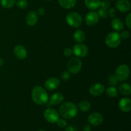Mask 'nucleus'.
Instances as JSON below:
<instances>
[{"label": "nucleus", "mask_w": 131, "mask_h": 131, "mask_svg": "<svg viewBox=\"0 0 131 131\" xmlns=\"http://www.w3.org/2000/svg\"><path fill=\"white\" fill-rule=\"evenodd\" d=\"M78 113L76 105L71 102H66L59 108V114L65 119H71L75 117Z\"/></svg>", "instance_id": "1"}, {"label": "nucleus", "mask_w": 131, "mask_h": 131, "mask_svg": "<svg viewBox=\"0 0 131 131\" xmlns=\"http://www.w3.org/2000/svg\"><path fill=\"white\" fill-rule=\"evenodd\" d=\"M31 98L33 102L38 105L45 104L49 101V95L47 91L40 86H37L33 88Z\"/></svg>", "instance_id": "2"}, {"label": "nucleus", "mask_w": 131, "mask_h": 131, "mask_svg": "<svg viewBox=\"0 0 131 131\" xmlns=\"http://www.w3.org/2000/svg\"><path fill=\"white\" fill-rule=\"evenodd\" d=\"M105 42L110 48H116L120 46L122 42L120 34L117 31L111 32L106 36Z\"/></svg>", "instance_id": "3"}, {"label": "nucleus", "mask_w": 131, "mask_h": 131, "mask_svg": "<svg viewBox=\"0 0 131 131\" xmlns=\"http://www.w3.org/2000/svg\"><path fill=\"white\" fill-rule=\"evenodd\" d=\"M66 21L70 26L74 28H78L82 25L83 19L79 13L70 12L67 15Z\"/></svg>", "instance_id": "4"}, {"label": "nucleus", "mask_w": 131, "mask_h": 131, "mask_svg": "<svg viewBox=\"0 0 131 131\" xmlns=\"http://www.w3.org/2000/svg\"><path fill=\"white\" fill-rule=\"evenodd\" d=\"M115 75L118 81L124 82L128 79L130 75V69L125 64L119 65L116 69Z\"/></svg>", "instance_id": "5"}, {"label": "nucleus", "mask_w": 131, "mask_h": 131, "mask_svg": "<svg viewBox=\"0 0 131 131\" xmlns=\"http://www.w3.org/2000/svg\"><path fill=\"white\" fill-rule=\"evenodd\" d=\"M83 66L82 61L78 58H72L67 63L68 71L71 74H76L81 71Z\"/></svg>", "instance_id": "6"}, {"label": "nucleus", "mask_w": 131, "mask_h": 131, "mask_svg": "<svg viewBox=\"0 0 131 131\" xmlns=\"http://www.w3.org/2000/svg\"><path fill=\"white\" fill-rule=\"evenodd\" d=\"M45 120L49 123L54 124L57 122L59 118V113L53 108H48L43 113Z\"/></svg>", "instance_id": "7"}, {"label": "nucleus", "mask_w": 131, "mask_h": 131, "mask_svg": "<svg viewBox=\"0 0 131 131\" xmlns=\"http://www.w3.org/2000/svg\"><path fill=\"white\" fill-rule=\"evenodd\" d=\"M73 54L78 58H85L88 54V48L85 44L78 43L73 47Z\"/></svg>", "instance_id": "8"}, {"label": "nucleus", "mask_w": 131, "mask_h": 131, "mask_svg": "<svg viewBox=\"0 0 131 131\" xmlns=\"http://www.w3.org/2000/svg\"><path fill=\"white\" fill-rule=\"evenodd\" d=\"M104 117L99 113H92L88 116V122L90 125L93 126H98L102 124Z\"/></svg>", "instance_id": "9"}, {"label": "nucleus", "mask_w": 131, "mask_h": 131, "mask_svg": "<svg viewBox=\"0 0 131 131\" xmlns=\"http://www.w3.org/2000/svg\"><path fill=\"white\" fill-rule=\"evenodd\" d=\"M99 16L96 12L91 11L87 13L85 16V23L89 26H93L98 23Z\"/></svg>", "instance_id": "10"}, {"label": "nucleus", "mask_w": 131, "mask_h": 131, "mask_svg": "<svg viewBox=\"0 0 131 131\" xmlns=\"http://www.w3.org/2000/svg\"><path fill=\"white\" fill-rule=\"evenodd\" d=\"M105 91V86L101 83H95L91 86L89 93L93 97H99Z\"/></svg>", "instance_id": "11"}, {"label": "nucleus", "mask_w": 131, "mask_h": 131, "mask_svg": "<svg viewBox=\"0 0 131 131\" xmlns=\"http://www.w3.org/2000/svg\"><path fill=\"white\" fill-rule=\"evenodd\" d=\"M60 84V81L57 78H50L45 82V88L49 91L54 90L57 89Z\"/></svg>", "instance_id": "12"}, {"label": "nucleus", "mask_w": 131, "mask_h": 131, "mask_svg": "<svg viewBox=\"0 0 131 131\" xmlns=\"http://www.w3.org/2000/svg\"><path fill=\"white\" fill-rule=\"evenodd\" d=\"M14 54L17 58L20 60H23L27 57L28 52L24 46L22 45H17L14 47Z\"/></svg>", "instance_id": "13"}, {"label": "nucleus", "mask_w": 131, "mask_h": 131, "mask_svg": "<svg viewBox=\"0 0 131 131\" xmlns=\"http://www.w3.org/2000/svg\"><path fill=\"white\" fill-rule=\"evenodd\" d=\"M119 109L122 112H129L131 110V101L128 97H124L121 99L118 102Z\"/></svg>", "instance_id": "14"}, {"label": "nucleus", "mask_w": 131, "mask_h": 131, "mask_svg": "<svg viewBox=\"0 0 131 131\" xmlns=\"http://www.w3.org/2000/svg\"><path fill=\"white\" fill-rule=\"evenodd\" d=\"M116 8L120 12H127L130 9V3L129 0H118Z\"/></svg>", "instance_id": "15"}, {"label": "nucleus", "mask_w": 131, "mask_h": 131, "mask_svg": "<svg viewBox=\"0 0 131 131\" xmlns=\"http://www.w3.org/2000/svg\"><path fill=\"white\" fill-rule=\"evenodd\" d=\"M26 22L29 26H34L38 22V15L37 12L34 11H31L27 14L26 18Z\"/></svg>", "instance_id": "16"}, {"label": "nucleus", "mask_w": 131, "mask_h": 131, "mask_svg": "<svg viewBox=\"0 0 131 131\" xmlns=\"http://www.w3.org/2000/svg\"><path fill=\"white\" fill-rule=\"evenodd\" d=\"M64 96L61 93H55L51 96L49 102L51 105H59L63 101Z\"/></svg>", "instance_id": "17"}, {"label": "nucleus", "mask_w": 131, "mask_h": 131, "mask_svg": "<svg viewBox=\"0 0 131 131\" xmlns=\"http://www.w3.org/2000/svg\"><path fill=\"white\" fill-rule=\"evenodd\" d=\"M84 5L90 10H97L100 7L101 0H84Z\"/></svg>", "instance_id": "18"}, {"label": "nucleus", "mask_w": 131, "mask_h": 131, "mask_svg": "<svg viewBox=\"0 0 131 131\" xmlns=\"http://www.w3.org/2000/svg\"><path fill=\"white\" fill-rule=\"evenodd\" d=\"M111 27L116 31H120L124 29V23L120 18H115L111 21Z\"/></svg>", "instance_id": "19"}, {"label": "nucleus", "mask_w": 131, "mask_h": 131, "mask_svg": "<svg viewBox=\"0 0 131 131\" xmlns=\"http://www.w3.org/2000/svg\"><path fill=\"white\" fill-rule=\"evenodd\" d=\"M77 0H58V3L62 8L70 9L75 6Z\"/></svg>", "instance_id": "20"}, {"label": "nucleus", "mask_w": 131, "mask_h": 131, "mask_svg": "<svg viewBox=\"0 0 131 131\" xmlns=\"http://www.w3.org/2000/svg\"><path fill=\"white\" fill-rule=\"evenodd\" d=\"M119 92L124 95H130L131 93V87L129 83H123L119 85Z\"/></svg>", "instance_id": "21"}, {"label": "nucleus", "mask_w": 131, "mask_h": 131, "mask_svg": "<svg viewBox=\"0 0 131 131\" xmlns=\"http://www.w3.org/2000/svg\"><path fill=\"white\" fill-rule=\"evenodd\" d=\"M73 38L75 42H78V43H81V42H84L86 38L85 33L81 29H77L74 33Z\"/></svg>", "instance_id": "22"}, {"label": "nucleus", "mask_w": 131, "mask_h": 131, "mask_svg": "<svg viewBox=\"0 0 131 131\" xmlns=\"http://www.w3.org/2000/svg\"><path fill=\"white\" fill-rule=\"evenodd\" d=\"M77 107L82 112H88L91 109V104L88 101H82L79 102Z\"/></svg>", "instance_id": "23"}, {"label": "nucleus", "mask_w": 131, "mask_h": 131, "mask_svg": "<svg viewBox=\"0 0 131 131\" xmlns=\"http://www.w3.org/2000/svg\"><path fill=\"white\" fill-rule=\"evenodd\" d=\"M106 93L107 95L111 98H115L118 96V92L117 89L115 88V86H109L108 88L106 89Z\"/></svg>", "instance_id": "24"}, {"label": "nucleus", "mask_w": 131, "mask_h": 131, "mask_svg": "<svg viewBox=\"0 0 131 131\" xmlns=\"http://www.w3.org/2000/svg\"><path fill=\"white\" fill-rule=\"evenodd\" d=\"M1 6L5 8H11L15 5L16 0H1Z\"/></svg>", "instance_id": "25"}, {"label": "nucleus", "mask_w": 131, "mask_h": 131, "mask_svg": "<svg viewBox=\"0 0 131 131\" xmlns=\"http://www.w3.org/2000/svg\"><path fill=\"white\" fill-rule=\"evenodd\" d=\"M118 81L115 74H110L108 76V83L110 86H115L118 84Z\"/></svg>", "instance_id": "26"}, {"label": "nucleus", "mask_w": 131, "mask_h": 131, "mask_svg": "<svg viewBox=\"0 0 131 131\" xmlns=\"http://www.w3.org/2000/svg\"><path fill=\"white\" fill-rule=\"evenodd\" d=\"M15 5L18 8L24 9L28 6V3L27 0H16Z\"/></svg>", "instance_id": "27"}, {"label": "nucleus", "mask_w": 131, "mask_h": 131, "mask_svg": "<svg viewBox=\"0 0 131 131\" xmlns=\"http://www.w3.org/2000/svg\"><path fill=\"white\" fill-rule=\"evenodd\" d=\"M98 15L99 16L103 18V19H106L107 18V17L109 16L108 15V10L107 9H105L103 8H101L98 11Z\"/></svg>", "instance_id": "28"}, {"label": "nucleus", "mask_w": 131, "mask_h": 131, "mask_svg": "<svg viewBox=\"0 0 131 131\" xmlns=\"http://www.w3.org/2000/svg\"><path fill=\"white\" fill-rule=\"evenodd\" d=\"M100 6L101 8L108 10L110 8V6H111V3H110L109 0H102V1H101V5H100Z\"/></svg>", "instance_id": "29"}, {"label": "nucleus", "mask_w": 131, "mask_h": 131, "mask_svg": "<svg viewBox=\"0 0 131 131\" xmlns=\"http://www.w3.org/2000/svg\"><path fill=\"white\" fill-rule=\"evenodd\" d=\"M71 78V74H70V72H69V71H63L61 74V78L63 81H67L70 78Z\"/></svg>", "instance_id": "30"}, {"label": "nucleus", "mask_w": 131, "mask_h": 131, "mask_svg": "<svg viewBox=\"0 0 131 131\" xmlns=\"http://www.w3.org/2000/svg\"><path fill=\"white\" fill-rule=\"evenodd\" d=\"M57 125L60 128H65L66 127L67 125V122L64 119H58V120L57 121Z\"/></svg>", "instance_id": "31"}, {"label": "nucleus", "mask_w": 131, "mask_h": 131, "mask_svg": "<svg viewBox=\"0 0 131 131\" xmlns=\"http://www.w3.org/2000/svg\"><path fill=\"white\" fill-rule=\"evenodd\" d=\"M125 24L129 29H131V14H128L125 18Z\"/></svg>", "instance_id": "32"}, {"label": "nucleus", "mask_w": 131, "mask_h": 131, "mask_svg": "<svg viewBox=\"0 0 131 131\" xmlns=\"http://www.w3.org/2000/svg\"><path fill=\"white\" fill-rule=\"evenodd\" d=\"M72 54H73V51L72 49L68 47V48H66L64 49L63 54L65 55V56H67V57H70V56H71L72 55Z\"/></svg>", "instance_id": "33"}, {"label": "nucleus", "mask_w": 131, "mask_h": 131, "mask_svg": "<svg viewBox=\"0 0 131 131\" xmlns=\"http://www.w3.org/2000/svg\"><path fill=\"white\" fill-rule=\"evenodd\" d=\"M120 36H121V38H124V39H127L130 37V33L128 31L124 30L122 32Z\"/></svg>", "instance_id": "34"}, {"label": "nucleus", "mask_w": 131, "mask_h": 131, "mask_svg": "<svg viewBox=\"0 0 131 131\" xmlns=\"http://www.w3.org/2000/svg\"><path fill=\"white\" fill-rule=\"evenodd\" d=\"M116 15V11L114 8H111L110 10H108V15H110L111 18H115Z\"/></svg>", "instance_id": "35"}, {"label": "nucleus", "mask_w": 131, "mask_h": 131, "mask_svg": "<svg viewBox=\"0 0 131 131\" xmlns=\"http://www.w3.org/2000/svg\"><path fill=\"white\" fill-rule=\"evenodd\" d=\"M45 13H46V10H45V9L43 8H42V7L38 8V10H37V15H40V16H42V15H44Z\"/></svg>", "instance_id": "36"}, {"label": "nucleus", "mask_w": 131, "mask_h": 131, "mask_svg": "<svg viewBox=\"0 0 131 131\" xmlns=\"http://www.w3.org/2000/svg\"><path fill=\"white\" fill-rule=\"evenodd\" d=\"M83 131H91V127L89 124H85L83 125V129H82Z\"/></svg>", "instance_id": "37"}, {"label": "nucleus", "mask_w": 131, "mask_h": 131, "mask_svg": "<svg viewBox=\"0 0 131 131\" xmlns=\"http://www.w3.org/2000/svg\"><path fill=\"white\" fill-rule=\"evenodd\" d=\"M65 131H74V128L72 126H69L65 129Z\"/></svg>", "instance_id": "38"}, {"label": "nucleus", "mask_w": 131, "mask_h": 131, "mask_svg": "<svg viewBox=\"0 0 131 131\" xmlns=\"http://www.w3.org/2000/svg\"><path fill=\"white\" fill-rule=\"evenodd\" d=\"M3 63H4V60H3L2 58H0V66H2V65H3Z\"/></svg>", "instance_id": "39"}, {"label": "nucleus", "mask_w": 131, "mask_h": 131, "mask_svg": "<svg viewBox=\"0 0 131 131\" xmlns=\"http://www.w3.org/2000/svg\"><path fill=\"white\" fill-rule=\"evenodd\" d=\"M37 131H46V130H43V129H40V130H37Z\"/></svg>", "instance_id": "40"}, {"label": "nucleus", "mask_w": 131, "mask_h": 131, "mask_svg": "<svg viewBox=\"0 0 131 131\" xmlns=\"http://www.w3.org/2000/svg\"><path fill=\"white\" fill-rule=\"evenodd\" d=\"M47 1H51V0H47Z\"/></svg>", "instance_id": "41"}, {"label": "nucleus", "mask_w": 131, "mask_h": 131, "mask_svg": "<svg viewBox=\"0 0 131 131\" xmlns=\"http://www.w3.org/2000/svg\"><path fill=\"white\" fill-rule=\"evenodd\" d=\"M112 1H115V0H112Z\"/></svg>", "instance_id": "42"}]
</instances>
